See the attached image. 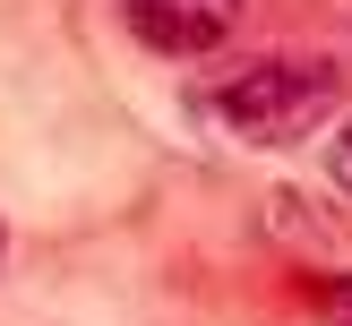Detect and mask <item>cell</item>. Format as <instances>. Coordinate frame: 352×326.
Wrapping results in <instances>:
<instances>
[{
    "mask_svg": "<svg viewBox=\"0 0 352 326\" xmlns=\"http://www.w3.org/2000/svg\"><path fill=\"white\" fill-rule=\"evenodd\" d=\"M327 172H336V189L352 198V120H344L336 137H327Z\"/></svg>",
    "mask_w": 352,
    "mask_h": 326,
    "instance_id": "cell-4",
    "label": "cell"
},
{
    "mask_svg": "<svg viewBox=\"0 0 352 326\" xmlns=\"http://www.w3.org/2000/svg\"><path fill=\"white\" fill-rule=\"evenodd\" d=\"M120 17L155 51H215L241 26V0H120Z\"/></svg>",
    "mask_w": 352,
    "mask_h": 326,
    "instance_id": "cell-2",
    "label": "cell"
},
{
    "mask_svg": "<svg viewBox=\"0 0 352 326\" xmlns=\"http://www.w3.org/2000/svg\"><path fill=\"white\" fill-rule=\"evenodd\" d=\"M215 120L232 137H250V146H292L301 129H318L327 103H336V69L327 60H284V51H267V60L232 69V78H215Z\"/></svg>",
    "mask_w": 352,
    "mask_h": 326,
    "instance_id": "cell-1",
    "label": "cell"
},
{
    "mask_svg": "<svg viewBox=\"0 0 352 326\" xmlns=\"http://www.w3.org/2000/svg\"><path fill=\"white\" fill-rule=\"evenodd\" d=\"M318 318L327 326H352V275H327V283H318Z\"/></svg>",
    "mask_w": 352,
    "mask_h": 326,
    "instance_id": "cell-3",
    "label": "cell"
}]
</instances>
